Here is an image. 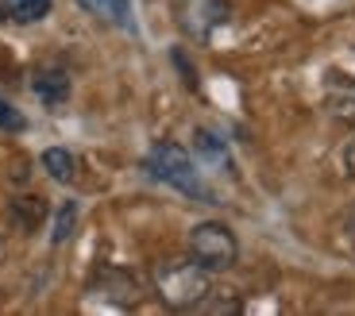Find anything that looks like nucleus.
I'll return each mask as SVG.
<instances>
[{
    "instance_id": "10",
    "label": "nucleus",
    "mask_w": 355,
    "mask_h": 316,
    "mask_svg": "<svg viewBox=\"0 0 355 316\" xmlns=\"http://www.w3.org/2000/svg\"><path fill=\"white\" fill-rule=\"evenodd\" d=\"M197 150H201V155L209 158V162H220L224 170L232 166V162H228V150H224V143L216 139L213 132H197Z\"/></svg>"
},
{
    "instance_id": "2",
    "label": "nucleus",
    "mask_w": 355,
    "mask_h": 316,
    "mask_svg": "<svg viewBox=\"0 0 355 316\" xmlns=\"http://www.w3.org/2000/svg\"><path fill=\"white\" fill-rule=\"evenodd\" d=\"M147 170H151L159 182H166V185H174V189H182V193L209 201V189L201 185V177H197V170H193V162H189V155L178 147V143H159V147L151 150V158H147Z\"/></svg>"
},
{
    "instance_id": "4",
    "label": "nucleus",
    "mask_w": 355,
    "mask_h": 316,
    "mask_svg": "<svg viewBox=\"0 0 355 316\" xmlns=\"http://www.w3.org/2000/svg\"><path fill=\"white\" fill-rule=\"evenodd\" d=\"M224 19H228L224 0H186V8H182V27L193 39H209Z\"/></svg>"
},
{
    "instance_id": "13",
    "label": "nucleus",
    "mask_w": 355,
    "mask_h": 316,
    "mask_svg": "<svg viewBox=\"0 0 355 316\" xmlns=\"http://www.w3.org/2000/svg\"><path fill=\"white\" fill-rule=\"evenodd\" d=\"M344 162H347V174H355V139H352V147L344 150Z\"/></svg>"
},
{
    "instance_id": "5",
    "label": "nucleus",
    "mask_w": 355,
    "mask_h": 316,
    "mask_svg": "<svg viewBox=\"0 0 355 316\" xmlns=\"http://www.w3.org/2000/svg\"><path fill=\"white\" fill-rule=\"evenodd\" d=\"M31 89H35V97H43L46 105H62L70 97V78L62 70H43V73H35Z\"/></svg>"
},
{
    "instance_id": "1",
    "label": "nucleus",
    "mask_w": 355,
    "mask_h": 316,
    "mask_svg": "<svg viewBox=\"0 0 355 316\" xmlns=\"http://www.w3.org/2000/svg\"><path fill=\"white\" fill-rule=\"evenodd\" d=\"M155 286H159V297L170 308H189L197 301H205L209 293V270L201 263H162L155 270Z\"/></svg>"
},
{
    "instance_id": "6",
    "label": "nucleus",
    "mask_w": 355,
    "mask_h": 316,
    "mask_svg": "<svg viewBox=\"0 0 355 316\" xmlns=\"http://www.w3.org/2000/svg\"><path fill=\"white\" fill-rule=\"evenodd\" d=\"M78 4L85 12H93V16H105L120 27H132V4L128 0H78Z\"/></svg>"
},
{
    "instance_id": "14",
    "label": "nucleus",
    "mask_w": 355,
    "mask_h": 316,
    "mask_svg": "<svg viewBox=\"0 0 355 316\" xmlns=\"http://www.w3.org/2000/svg\"><path fill=\"white\" fill-rule=\"evenodd\" d=\"M4 16H8V12H4V4H0V19H4Z\"/></svg>"
},
{
    "instance_id": "7",
    "label": "nucleus",
    "mask_w": 355,
    "mask_h": 316,
    "mask_svg": "<svg viewBox=\"0 0 355 316\" xmlns=\"http://www.w3.org/2000/svg\"><path fill=\"white\" fill-rule=\"evenodd\" d=\"M43 170L54 177V182H70V177H73V155H70V150H62V147L43 150Z\"/></svg>"
},
{
    "instance_id": "3",
    "label": "nucleus",
    "mask_w": 355,
    "mask_h": 316,
    "mask_svg": "<svg viewBox=\"0 0 355 316\" xmlns=\"http://www.w3.org/2000/svg\"><path fill=\"white\" fill-rule=\"evenodd\" d=\"M189 255L205 266V270H228L240 255V247H236V236H232L224 224L216 220H205L189 231Z\"/></svg>"
},
{
    "instance_id": "12",
    "label": "nucleus",
    "mask_w": 355,
    "mask_h": 316,
    "mask_svg": "<svg viewBox=\"0 0 355 316\" xmlns=\"http://www.w3.org/2000/svg\"><path fill=\"white\" fill-rule=\"evenodd\" d=\"M24 112L12 105L8 97H0V132H24Z\"/></svg>"
},
{
    "instance_id": "15",
    "label": "nucleus",
    "mask_w": 355,
    "mask_h": 316,
    "mask_svg": "<svg viewBox=\"0 0 355 316\" xmlns=\"http://www.w3.org/2000/svg\"><path fill=\"white\" fill-rule=\"evenodd\" d=\"M352 239H355V216H352Z\"/></svg>"
},
{
    "instance_id": "11",
    "label": "nucleus",
    "mask_w": 355,
    "mask_h": 316,
    "mask_svg": "<svg viewBox=\"0 0 355 316\" xmlns=\"http://www.w3.org/2000/svg\"><path fill=\"white\" fill-rule=\"evenodd\" d=\"M46 12H51V0H16L12 16H16L19 24H35V19H43Z\"/></svg>"
},
{
    "instance_id": "9",
    "label": "nucleus",
    "mask_w": 355,
    "mask_h": 316,
    "mask_svg": "<svg viewBox=\"0 0 355 316\" xmlns=\"http://www.w3.org/2000/svg\"><path fill=\"white\" fill-rule=\"evenodd\" d=\"M73 224H78V204H73V201H66L62 209H58V216H54L51 243H66V239L73 236Z\"/></svg>"
},
{
    "instance_id": "8",
    "label": "nucleus",
    "mask_w": 355,
    "mask_h": 316,
    "mask_svg": "<svg viewBox=\"0 0 355 316\" xmlns=\"http://www.w3.org/2000/svg\"><path fill=\"white\" fill-rule=\"evenodd\" d=\"M12 216H16V224L19 228H35L39 220H43V201L39 197H19L16 204H12Z\"/></svg>"
}]
</instances>
